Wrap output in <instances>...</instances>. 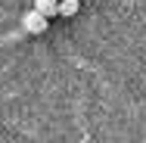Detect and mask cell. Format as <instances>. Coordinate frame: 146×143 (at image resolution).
<instances>
[{"instance_id":"1","label":"cell","mask_w":146,"mask_h":143,"mask_svg":"<svg viewBox=\"0 0 146 143\" xmlns=\"http://www.w3.org/2000/svg\"><path fill=\"white\" fill-rule=\"evenodd\" d=\"M47 16L40 13V9H31V13H25V19H22V28L28 31V34H44L47 31Z\"/></svg>"},{"instance_id":"2","label":"cell","mask_w":146,"mask_h":143,"mask_svg":"<svg viewBox=\"0 0 146 143\" xmlns=\"http://www.w3.org/2000/svg\"><path fill=\"white\" fill-rule=\"evenodd\" d=\"M34 9H40L47 19L50 16H59V0H34Z\"/></svg>"},{"instance_id":"3","label":"cell","mask_w":146,"mask_h":143,"mask_svg":"<svg viewBox=\"0 0 146 143\" xmlns=\"http://www.w3.org/2000/svg\"><path fill=\"white\" fill-rule=\"evenodd\" d=\"M78 9H81L78 0H59V16H75Z\"/></svg>"}]
</instances>
